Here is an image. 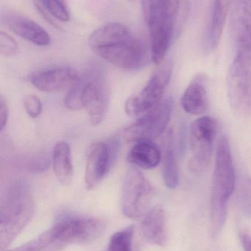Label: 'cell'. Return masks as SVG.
<instances>
[{"label":"cell","mask_w":251,"mask_h":251,"mask_svg":"<svg viewBox=\"0 0 251 251\" xmlns=\"http://www.w3.org/2000/svg\"><path fill=\"white\" fill-rule=\"evenodd\" d=\"M141 233L146 241L159 247L167 243L166 213L163 208L155 206L144 215L141 226Z\"/></svg>","instance_id":"cell-15"},{"label":"cell","mask_w":251,"mask_h":251,"mask_svg":"<svg viewBox=\"0 0 251 251\" xmlns=\"http://www.w3.org/2000/svg\"><path fill=\"white\" fill-rule=\"evenodd\" d=\"M162 159V152L153 141H139L135 143L127 156V160L134 166L142 169L156 168Z\"/></svg>","instance_id":"cell-18"},{"label":"cell","mask_w":251,"mask_h":251,"mask_svg":"<svg viewBox=\"0 0 251 251\" xmlns=\"http://www.w3.org/2000/svg\"><path fill=\"white\" fill-rule=\"evenodd\" d=\"M120 143L117 137L106 142H96L87 151L85 184L87 190L95 189L110 171L119 153Z\"/></svg>","instance_id":"cell-9"},{"label":"cell","mask_w":251,"mask_h":251,"mask_svg":"<svg viewBox=\"0 0 251 251\" xmlns=\"http://www.w3.org/2000/svg\"><path fill=\"white\" fill-rule=\"evenodd\" d=\"M24 106L25 111L32 119H36L42 113V103L36 96H28L25 99Z\"/></svg>","instance_id":"cell-27"},{"label":"cell","mask_w":251,"mask_h":251,"mask_svg":"<svg viewBox=\"0 0 251 251\" xmlns=\"http://www.w3.org/2000/svg\"><path fill=\"white\" fill-rule=\"evenodd\" d=\"M181 105L189 114H203L209 109V97L206 86L200 79H195L186 89L181 99Z\"/></svg>","instance_id":"cell-19"},{"label":"cell","mask_w":251,"mask_h":251,"mask_svg":"<svg viewBox=\"0 0 251 251\" xmlns=\"http://www.w3.org/2000/svg\"><path fill=\"white\" fill-rule=\"evenodd\" d=\"M237 184L231 146L228 138L222 136L218 141L212 178L211 199L228 203Z\"/></svg>","instance_id":"cell-11"},{"label":"cell","mask_w":251,"mask_h":251,"mask_svg":"<svg viewBox=\"0 0 251 251\" xmlns=\"http://www.w3.org/2000/svg\"><path fill=\"white\" fill-rule=\"evenodd\" d=\"M190 131L193 156L189 161V168L194 173H202L212 159L218 123L212 117L203 116L192 124Z\"/></svg>","instance_id":"cell-8"},{"label":"cell","mask_w":251,"mask_h":251,"mask_svg":"<svg viewBox=\"0 0 251 251\" xmlns=\"http://www.w3.org/2000/svg\"><path fill=\"white\" fill-rule=\"evenodd\" d=\"M128 1H135V0H128Z\"/></svg>","instance_id":"cell-30"},{"label":"cell","mask_w":251,"mask_h":251,"mask_svg":"<svg viewBox=\"0 0 251 251\" xmlns=\"http://www.w3.org/2000/svg\"><path fill=\"white\" fill-rule=\"evenodd\" d=\"M172 110L173 100L168 97L125 128L123 137L125 141L134 143L144 140L153 141L166 129Z\"/></svg>","instance_id":"cell-7"},{"label":"cell","mask_w":251,"mask_h":251,"mask_svg":"<svg viewBox=\"0 0 251 251\" xmlns=\"http://www.w3.org/2000/svg\"><path fill=\"white\" fill-rule=\"evenodd\" d=\"M88 44L97 55L123 70H139L148 60L145 45L117 22L106 24L94 30Z\"/></svg>","instance_id":"cell-1"},{"label":"cell","mask_w":251,"mask_h":251,"mask_svg":"<svg viewBox=\"0 0 251 251\" xmlns=\"http://www.w3.org/2000/svg\"><path fill=\"white\" fill-rule=\"evenodd\" d=\"M19 46L10 35L1 31L0 33V51L5 56L15 55L18 52Z\"/></svg>","instance_id":"cell-26"},{"label":"cell","mask_w":251,"mask_h":251,"mask_svg":"<svg viewBox=\"0 0 251 251\" xmlns=\"http://www.w3.org/2000/svg\"><path fill=\"white\" fill-rule=\"evenodd\" d=\"M235 190L239 207L245 215L251 217V178L247 176H240Z\"/></svg>","instance_id":"cell-24"},{"label":"cell","mask_w":251,"mask_h":251,"mask_svg":"<svg viewBox=\"0 0 251 251\" xmlns=\"http://www.w3.org/2000/svg\"><path fill=\"white\" fill-rule=\"evenodd\" d=\"M162 175L167 187L175 189L179 184V168L174 148L173 135L169 131L165 142L162 154Z\"/></svg>","instance_id":"cell-21"},{"label":"cell","mask_w":251,"mask_h":251,"mask_svg":"<svg viewBox=\"0 0 251 251\" xmlns=\"http://www.w3.org/2000/svg\"><path fill=\"white\" fill-rule=\"evenodd\" d=\"M134 226H129L111 237L106 251H133Z\"/></svg>","instance_id":"cell-23"},{"label":"cell","mask_w":251,"mask_h":251,"mask_svg":"<svg viewBox=\"0 0 251 251\" xmlns=\"http://www.w3.org/2000/svg\"><path fill=\"white\" fill-rule=\"evenodd\" d=\"M57 238L67 245H88L99 238L106 229V224L92 217L66 216L54 224Z\"/></svg>","instance_id":"cell-10"},{"label":"cell","mask_w":251,"mask_h":251,"mask_svg":"<svg viewBox=\"0 0 251 251\" xmlns=\"http://www.w3.org/2000/svg\"><path fill=\"white\" fill-rule=\"evenodd\" d=\"M65 245L59 241L54 226L22 246L4 251H60Z\"/></svg>","instance_id":"cell-22"},{"label":"cell","mask_w":251,"mask_h":251,"mask_svg":"<svg viewBox=\"0 0 251 251\" xmlns=\"http://www.w3.org/2000/svg\"><path fill=\"white\" fill-rule=\"evenodd\" d=\"M78 72L69 67H57L35 74L30 82L43 92L53 93L70 90L78 82Z\"/></svg>","instance_id":"cell-14"},{"label":"cell","mask_w":251,"mask_h":251,"mask_svg":"<svg viewBox=\"0 0 251 251\" xmlns=\"http://www.w3.org/2000/svg\"><path fill=\"white\" fill-rule=\"evenodd\" d=\"M173 70V63L168 60L164 62L152 75L141 92L130 97L125 104V111L131 118L145 114L161 102Z\"/></svg>","instance_id":"cell-5"},{"label":"cell","mask_w":251,"mask_h":251,"mask_svg":"<svg viewBox=\"0 0 251 251\" xmlns=\"http://www.w3.org/2000/svg\"><path fill=\"white\" fill-rule=\"evenodd\" d=\"M34 199L29 183L23 178L12 181L1 194L0 203V246L10 243L29 224L34 213Z\"/></svg>","instance_id":"cell-2"},{"label":"cell","mask_w":251,"mask_h":251,"mask_svg":"<svg viewBox=\"0 0 251 251\" xmlns=\"http://www.w3.org/2000/svg\"><path fill=\"white\" fill-rule=\"evenodd\" d=\"M6 24L18 36L39 47L50 45V35L38 24L28 18L12 16L7 18Z\"/></svg>","instance_id":"cell-16"},{"label":"cell","mask_w":251,"mask_h":251,"mask_svg":"<svg viewBox=\"0 0 251 251\" xmlns=\"http://www.w3.org/2000/svg\"><path fill=\"white\" fill-rule=\"evenodd\" d=\"M242 243L245 251H251V236L248 234H243Z\"/></svg>","instance_id":"cell-29"},{"label":"cell","mask_w":251,"mask_h":251,"mask_svg":"<svg viewBox=\"0 0 251 251\" xmlns=\"http://www.w3.org/2000/svg\"><path fill=\"white\" fill-rule=\"evenodd\" d=\"M153 196L151 183L144 174L131 167L127 171L122 186L121 207L122 213L131 219H137L147 212Z\"/></svg>","instance_id":"cell-6"},{"label":"cell","mask_w":251,"mask_h":251,"mask_svg":"<svg viewBox=\"0 0 251 251\" xmlns=\"http://www.w3.org/2000/svg\"><path fill=\"white\" fill-rule=\"evenodd\" d=\"M41 1L44 8L57 20L63 22L69 20V11L62 0H41Z\"/></svg>","instance_id":"cell-25"},{"label":"cell","mask_w":251,"mask_h":251,"mask_svg":"<svg viewBox=\"0 0 251 251\" xmlns=\"http://www.w3.org/2000/svg\"><path fill=\"white\" fill-rule=\"evenodd\" d=\"M9 109L5 100L1 97L0 101V127L1 131L4 129L8 120Z\"/></svg>","instance_id":"cell-28"},{"label":"cell","mask_w":251,"mask_h":251,"mask_svg":"<svg viewBox=\"0 0 251 251\" xmlns=\"http://www.w3.org/2000/svg\"><path fill=\"white\" fill-rule=\"evenodd\" d=\"M64 104L69 110L85 109L90 125L101 124L110 104V91L103 69L96 65L89 66L69 90Z\"/></svg>","instance_id":"cell-3"},{"label":"cell","mask_w":251,"mask_h":251,"mask_svg":"<svg viewBox=\"0 0 251 251\" xmlns=\"http://www.w3.org/2000/svg\"><path fill=\"white\" fill-rule=\"evenodd\" d=\"M251 57L236 54L228 76V94L231 107L244 114L250 104Z\"/></svg>","instance_id":"cell-12"},{"label":"cell","mask_w":251,"mask_h":251,"mask_svg":"<svg viewBox=\"0 0 251 251\" xmlns=\"http://www.w3.org/2000/svg\"><path fill=\"white\" fill-rule=\"evenodd\" d=\"M232 0H214L211 12L210 21L205 37V48L212 51L217 48L225 26Z\"/></svg>","instance_id":"cell-17"},{"label":"cell","mask_w":251,"mask_h":251,"mask_svg":"<svg viewBox=\"0 0 251 251\" xmlns=\"http://www.w3.org/2000/svg\"><path fill=\"white\" fill-rule=\"evenodd\" d=\"M53 166L55 175L63 185H69L74 176V166L70 147L66 142H58L53 150Z\"/></svg>","instance_id":"cell-20"},{"label":"cell","mask_w":251,"mask_h":251,"mask_svg":"<svg viewBox=\"0 0 251 251\" xmlns=\"http://www.w3.org/2000/svg\"><path fill=\"white\" fill-rule=\"evenodd\" d=\"M150 31V48L157 55L167 52L179 13L180 0H141Z\"/></svg>","instance_id":"cell-4"},{"label":"cell","mask_w":251,"mask_h":251,"mask_svg":"<svg viewBox=\"0 0 251 251\" xmlns=\"http://www.w3.org/2000/svg\"><path fill=\"white\" fill-rule=\"evenodd\" d=\"M230 31L235 44L236 53L251 55V0H232Z\"/></svg>","instance_id":"cell-13"}]
</instances>
